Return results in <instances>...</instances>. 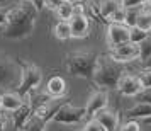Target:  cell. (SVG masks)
<instances>
[{
  "label": "cell",
  "instance_id": "36",
  "mask_svg": "<svg viewBox=\"0 0 151 131\" xmlns=\"http://www.w3.org/2000/svg\"><path fill=\"white\" fill-rule=\"evenodd\" d=\"M0 109H2V96H0Z\"/></svg>",
  "mask_w": 151,
  "mask_h": 131
},
{
  "label": "cell",
  "instance_id": "31",
  "mask_svg": "<svg viewBox=\"0 0 151 131\" xmlns=\"http://www.w3.org/2000/svg\"><path fill=\"white\" fill-rule=\"evenodd\" d=\"M141 68L143 70H151V55L148 58H144L143 62H141Z\"/></svg>",
  "mask_w": 151,
  "mask_h": 131
},
{
  "label": "cell",
  "instance_id": "4",
  "mask_svg": "<svg viewBox=\"0 0 151 131\" xmlns=\"http://www.w3.org/2000/svg\"><path fill=\"white\" fill-rule=\"evenodd\" d=\"M15 63L21 68V80L17 83L15 92L21 97H26L42 82V70L31 62H22L21 58H15Z\"/></svg>",
  "mask_w": 151,
  "mask_h": 131
},
{
  "label": "cell",
  "instance_id": "13",
  "mask_svg": "<svg viewBox=\"0 0 151 131\" xmlns=\"http://www.w3.org/2000/svg\"><path fill=\"white\" fill-rule=\"evenodd\" d=\"M31 116H32V106H31L29 94H27V96L24 97V104H22L19 109H15L14 114H12V123H14V128H15V130H19V131H22L26 121H27Z\"/></svg>",
  "mask_w": 151,
  "mask_h": 131
},
{
  "label": "cell",
  "instance_id": "32",
  "mask_svg": "<svg viewBox=\"0 0 151 131\" xmlns=\"http://www.w3.org/2000/svg\"><path fill=\"white\" fill-rule=\"evenodd\" d=\"M5 14H7V9H2L0 10V28L5 26Z\"/></svg>",
  "mask_w": 151,
  "mask_h": 131
},
{
  "label": "cell",
  "instance_id": "9",
  "mask_svg": "<svg viewBox=\"0 0 151 131\" xmlns=\"http://www.w3.org/2000/svg\"><path fill=\"white\" fill-rule=\"evenodd\" d=\"M116 89L126 97H134L143 90V87H141V82H139L137 75L124 72L122 75H121V78H119V82H117Z\"/></svg>",
  "mask_w": 151,
  "mask_h": 131
},
{
  "label": "cell",
  "instance_id": "5",
  "mask_svg": "<svg viewBox=\"0 0 151 131\" xmlns=\"http://www.w3.org/2000/svg\"><path fill=\"white\" fill-rule=\"evenodd\" d=\"M21 80V68L14 58L0 51V89L17 85Z\"/></svg>",
  "mask_w": 151,
  "mask_h": 131
},
{
  "label": "cell",
  "instance_id": "22",
  "mask_svg": "<svg viewBox=\"0 0 151 131\" xmlns=\"http://www.w3.org/2000/svg\"><path fill=\"white\" fill-rule=\"evenodd\" d=\"M136 28L143 29V31H146V33H150V31H151V28H150V14H148V10H146V5H144L143 10H141L139 15H137Z\"/></svg>",
  "mask_w": 151,
  "mask_h": 131
},
{
  "label": "cell",
  "instance_id": "20",
  "mask_svg": "<svg viewBox=\"0 0 151 131\" xmlns=\"http://www.w3.org/2000/svg\"><path fill=\"white\" fill-rule=\"evenodd\" d=\"M55 36L61 41H66L71 38V31H70V24L68 21H58L55 26Z\"/></svg>",
  "mask_w": 151,
  "mask_h": 131
},
{
  "label": "cell",
  "instance_id": "39",
  "mask_svg": "<svg viewBox=\"0 0 151 131\" xmlns=\"http://www.w3.org/2000/svg\"><path fill=\"white\" fill-rule=\"evenodd\" d=\"M31 2H34V0H31Z\"/></svg>",
  "mask_w": 151,
  "mask_h": 131
},
{
  "label": "cell",
  "instance_id": "18",
  "mask_svg": "<svg viewBox=\"0 0 151 131\" xmlns=\"http://www.w3.org/2000/svg\"><path fill=\"white\" fill-rule=\"evenodd\" d=\"M119 7H122L121 0H99V12L104 19H110V15Z\"/></svg>",
  "mask_w": 151,
  "mask_h": 131
},
{
  "label": "cell",
  "instance_id": "25",
  "mask_svg": "<svg viewBox=\"0 0 151 131\" xmlns=\"http://www.w3.org/2000/svg\"><path fill=\"white\" fill-rule=\"evenodd\" d=\"M137 78H139L143 89H150L151 87V70H141V73L137 75Z\"/></svg>",
  "mask_w": 151,
  "mask_h": 131
},
{
  "label": "cell",
  "instance_id": "29",
  "mask_svg": "<svg viewBox=\"0 0 151 131\" xmlns=\"http://www.w3.org/2000/svg\"><path fill=\"white\" fill-rule=\"evenodd\" d=\"M121 2H122L124 9H131V7H143L150 0H121Z\"/></svg>",
  "mask_w": 151,
  "mask_h": 131
},
{
  "label": "cell",
  "instance_id": "2",
  "mask_svg": "<svg viewBox=\"0 0 151 131\" xmlns=\"http://www.w3.org/2000/svg\"><path fill=\"white\" fill-rule=\"evenodd\" d=\"M124 72V65L122 63L114 62L109 55H97V63H95V70H93V77L92 80L97 87L102 89H116L117 82Z\"/></svg>",
  "mask_w": 151,
  "mask_h": 131
},
{
  "label": "cell",
  "instance_id": "6",
  "mask_svg": "<svg viewBox=\"0 0 151 131\" xmlns=\"http://www.w3.org/2000/svg\"><path fill=\"white\" fill-rule=\"evenodd\" d=\"M66 102H70V99L66 96H63V97H49L48 101H46L44 104H41L32 114L37 116V117H41L44 123H49V121H53L55 114L61 109Z\"/></svg>",
  "mask_w": 151,
  "mask_h": 131
},
{
  "label": "cell",
  "instance_id": "15",
  "mask_svg": "<svg viewBox=\"0 0 151 131\" xmlns=\"http://www.w3.org/2000/svg\"><path fill=\"white\" fill-rule=\"evenodd\" d=\"M65 92H66V82H65V78L60 75L51 77L48 85H46V94L49 97H63Z\"/></svg>",
  "mask_w": 151,
  "mask_h": 131
},
{
  "label": "cell",
  "instance_id": "26",
  "mask_svg": "<svg viewBox=\"0 0 151 131\" xmlns=\"http://www.w3.org/2000/svg\"><path fill=\"white\" fill-rule=\"evenodd\" d=\"M110 22H116V24H124V21H126V9L124 7H119L114 12V14L110 15Z\"/></svg>",
  "mask_w": 151,
  "mask_h": 131
},
{
  "label": "cell",
  "instance_id": "28",
  "mask_svg": "<svg viewBox=\"0 0 151 131\" xmlns=\"http://www.w3.org/2000/svg\"><path fill=\"white\" fill-rule=\"evenodd\" d=\"M134 97H136L137 102H146V104L151 106V87L150 89H143L137 96H134Z\"/></svg>",
  "mask_w": 151,
  "mask_h": 131
},
{
  "label": "cell",
  "instance_id": "19",
  "mask_svg": "<svg viewBox=\"0 0 151 131\" xmlns=\"http://www.w3.org/2000/svg\"><path fill=\"white\" fill-rule=\"evenodd\" d=\"M55 12H56V15H58L60 21H70V19L73 17V14H75V4H73V2H68V0H65Z\"/></svg>",
  "mask_w": 151,
  "mask_h": 131
},
{
  "label": "cell",
  "instance_id": "14",
  "mask_svg": "<svg viewBox=\"0 0 151 131\" xmlns=\"http://www.w3.org/2000/svg\"><path fill=\"white\" fill-rule=\"evenodd\" d=\"M93 119H97L99 123L104 126L105 131H116L119 128V114L116 111H110V109H102L93 114Z\"/></svg>",
  "mask_w": 151,
  "mask_h": 131
},
{
  "label": "cell",
  "instance_id": "12",
  "mask_svg": "<svg viewBox=\"0 0 151 131\" xmlns=\"http://www.w3.org/2000/svg\"><path fill=\"white\" fill-rule=\"evenodd\" d=\"M107 102H109V97H107V92L105 90H97V92H93L90 96L88 102H87V107H85L87 116L92 119L95 112H99V111H102L107 107Z\"/></svg>",
  "mask_w": 151,
  "mask_h": 131
},
{
  "label": "cell",
  "instance_id": "21",
  "mask_svg": "<svg viewBox=\"0 0 151 131\" xmlns=\"http://www.w3.org/2000/svg\"><path fill=\"white\" fill-rule=\"evenodd\" d=\"M46 124H48V123H44L41 117H37V116H34V114H32V116L26 121V124H24L22 131H44Z\"/></svg>",
  "mask_w": 151,
  "mask_h": 131
},
{
  "label": "cell",
  "instance_id": "34",
  "mask_svg": "<svg viewBox=\"0 0 151 131\" xmlns=\"http://www.w3.org/2000/svg\"><path fill=\"white\" fill-rule=\"evenodd\" d=\"M146 10H148V14H150V28H151V7L146 4Z\"/></svg>",
  "mask_w": 151,
  "mask_h": 131
},
{
  "label": "cell",
  "instance_id": "24",
  "mask_svg": "<svg viewBox=\"0 0 151 131\" xmlns=\"http://www.w3.org/2000/svg\"><path fill=\"white\" fill-rule=\"evenodd\" d=\"M148 34H150V33H146V31H143V29L132 26V28H129V43H132V44H139V43L143 41Z\"/></svg>",
  "mask_w": 151,
  "mask_h": 131
},
{
  "label": "cell",
  "instance_id": "7",
  "mask_svg": "<svg viewBox=\"0 0 151 131\" xmlns=\"http://www.w3.org/2000/svg\"><path fill=\"white\" fill-rule=\"evenodd\" d=\"M85 116H87L85 107H76L71 102H66L55 114L53 121L55 123H63V124H76V123H80Z\"/></svg>",
  "mask_w": 151,
  "mask_h": 131
},
{
  "label": "cell",
  "instance_id": "10",
  "mask_svg": "<svg viewBox=\"0 0 151 131\" xmlns=\"http://www.w3.org/2000/svg\"><path fill=\"white\" fill-rule=\"evenodd\" d=\"M124 43H129V28L124 24L110 22L107 28V44L110 48H116Z\"/></svg>",
  "mask_w": 151,
  "mask_h": 131
},
{
  "label": "cell",
  "instance_id": "35",
  "mask_svg": "<svg viewBox=\"0 0 151 131\" xmlns=\"http://www.w3.org/2000/svg\"><path fill=\"white\" fill-rule=\"evenodd\" d=\"M5 4V0H0V5H4Z\"/></svg>",
  "mask_w": 151,
  "mask_h": 131
},
{
  "label": "cell",
  "instance_id": "37",
  "mask_svg": "<svg viewBox=\"0 0 151 131\" xmlns=\"http://www.w3.org/2000/svg\"><path fill=\"white\" fill-rule=\"evenodd\" d=\"M116 131H124V130H122V128H117V130H116Z\"/></svg>",
  "mask_w": 151,
  "mask_h": 131
},
{
  "label": "cell",
  "instance_id": "3",
  "mask_svg": "<svg viewBox=\"0 0 151 131\" xmlns=\"http://www.w3.org/2000/svg\"><path fill=\"white\" fill-rule=\"evenodd\" d=\"M95 63H97V55L93 51H73V53L66 55L65 67H66V72L70 75L92 80Z\"/></svg>",
  "mask_w": 151,
  "mask_h": 131
},
{
  "label": "cell",
  "instance_id": "17",
  "mask_svg": "<svg viewBox=\"0 0 151 131\" xmlns=\"http://www.w3.org/2000/svg\"><path fill=\"white\" fill-rule=\"evenodd\" d=\"M126 116L129 119H144V117L151 116V106L146 102H136L132 107L126 111Z\"/></svg>",
  "mask_w": 151,
  "mask_h": 131
},
{
  "label": "cell",
  "instance_id": "1",
  "mask_svg": "<svg viewBox=\"0 0 151 131\" xmlns=\"http://www.w3.org/2000/svg\"><path fill=\"white\" fill-rule=\"evenodd\" d=\"M39 10L31 0H19L14 7L7 9L5 26L2 36L7 39H24L32 34Z\"/></svg>",
  "mask_w": 151,
  "mask_h": 131
},
{
  "label": "cell",
  "instance_id": "16",
  "mask_svg": "<svg viewBox=\"0 0 151 131\" xmlns=\"http://www.w3.org/2000/svg\"><path fill=\"white\" fill-rule=\"evenodd\" d=\"M0 96H2V109L10 111V112H14L24 104V97H21L17 92H4Z\"/></svg>",
  "mask_w": 151,
  "mask_h": 131
},
{
  "label": "cell",
  "instance_id": "8",
  "mask_svg": "<svg viewBox=\"0 0 151 131\" xmlns=\"http://www.w3.org/2000/svg\"><path fill=\"white\" fill-rule=\"evenodd\" d=\"M109 56L114 62L124 65V63L139 60V48H137V44H132V43H124V44H119L116 48H110Z\"/></svg>",
  "mask_w": 151,
  "mask_h": 131
},
{
  "label": "cell",
  "instance_id": "27",
  "mask_svg": "<svg viewBox=\"0 0 151 131\" xmlns=\"http://www.w3.org/2000/svg\"><path fill=\"white\" fill-rule=\"evenodd\" d=\"M82 131H105V130H104V126L99 123L97 119H93V117H92L88 123L83 126V130H82Z\"/></svg>",
  "mask_w": 151,
  "mask_h": 131
},
{
  "label": "cell",
  "instance_id": "38",
  "mask_svg": "<svg viewBox=\"0 0 151 131\" xmlns=\"http://www.w3.org/2000/svg\"><path fill=\"white\" fill-rule=\"evenodd\" d=\"M148 5H150V7H151V0H150V2H148Z\"/></svg>",
  "mask_w": 151,
  "mask_h": 131
},
{
  "label": "cell",
  "instance_id": "11",
  "mask_svg": "<svg viewBox=\"0 0 151 131\" xmlns=\"http://www.w3.org/2000/svg\"><path fill=\"white\" fill-rule=\"evenodd\" d=\"M68 24H70V31H71V38L82 39V38L88 36L90 22H88V17L83 12H75L73 17L68 21Z\"/></svg>",
  "mask_w": 151,
  "mask_h": 131
},
{
  "label": "cell",
  "instance_id": "30",
  "mask_svg": "<svg viewBox=\"0 0 151 131\" xmlns=\"http://www.w3.org/2000/svg\"><path fill=\"white\" fill-rule=\"evenodd\" d=\"M7 124H9V117L5 116L4 112H0V131L7 130Z\"/></svg>",
  "mask_w": 151,
  "mask_h": 131
},
{
  "label": "cell",
  "instance_id": "33",
  "mask_svg": "<svg viewBox=\"0 0 151 131\" xmlns=\"http://www.w3.org/2000/svg\"><path fill=\"white\" fill-rule=\"evenodd\" d=\"M143 123H144V124H150V126H151V116L144 117V119H143Z\"/></svg>",
  "mask_w": 151,
  "mask_h": 131
},
{
  "label": "cell",
  "instance_id": "23",
  "mask_svg": "<svg viewBox=\"0 0 151 131\" xmlns=\"http://www.w3.org/2000/svg\"><path fill=\"white\" fill-rule=\"evenodd\" d=\"M137 48H139V60H141V62L151 55V31H150V34L137 44Z\"/></svg>",
  "mask_w": 151,
  "mask_h": 131
}]
</instances>
